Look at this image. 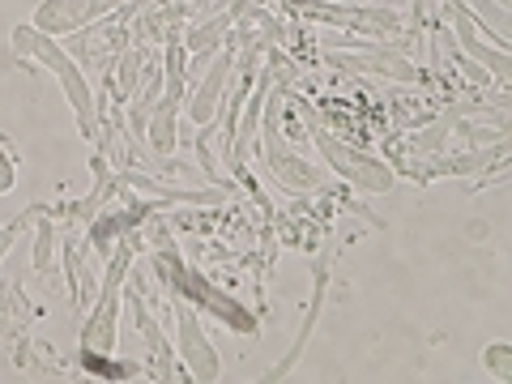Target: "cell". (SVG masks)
I'll return each instance as SVG.
<instances>
[{"instance_id":"cell-1","label":"cell","mask_w":512,"mask_h":384,"mask_svg":"<svg viewBox=\"0 0 512 384\" xmlns=\"http://www.w3.org/2000/svg\"><path fill=\"white\" fill-rule=\"evenodd\" d=\"M13 52H18V60H35L39 69L56 77V86L64 90V99L73 107V120L82 128V137L99 141V99H94V90L86 82V69L69 56V47L35 30L30 22H22V26H13Z\"/></svg>"},{"instance_id":"cell-2","label":"cell","mask_w":512,"mask_h":384,"mask_svg":"<svg viewBox=\"0 0 512 384\" xmlns=\"http://www.w3.org/2000/svg\"><path fill=\"white\" fill-rule=\"evenodd\" d=\"M154 274H158V282L167 286V295H180V299H188L192 308H201V312H210V316H218L227 329H235V333H256V316L239 303L235 295H227V291H218L214 282H205L201 274H192V269L175 256V248L171 252H158L154 256Z\"/></svg>"},{"instance_id":"cell-3","label":"cell","mask_w":512,"mask_h":384,"mask_svg":"<svg viewBox=\"0 0 512 384\" xmlns=\"http://www.w3.org/2000/svg\"><path fill=\"white\" fill-rule=\"evenodd\" d=\"M316 150L320 158H325V167L333 175H342L346 184H355L359 192H372V197H384V192H393L397 184V175L389 163H380L376 154H363L355 146H346V141H338L333 133H316Z\"/></svg>"},{"instance_id":"cell-4","label":"cell","mask_w":512,"mask_h":384,"mask_svg":"<svg viewBox=\"0 0 512 384\" xmlns=\"http://www.w3.org/2000/svg\"><path fill=\"white\" fill-rule=\"evenodd\" d=\"M171 299H175V359L184 363L188 380H205V384L222 380V359H218L214 342L205 338L197 308H192L188 299H180V295H171Z\"/></svg>"},{"instance_id":"cell-5","label":"cell","mask_w":512,"mask_h":384,"mask_svg":"<svg viewBox=\"0 0 512 384\" xmlns=\"http://www.w3.org/2000/svg\"><path fill=\"white\" fill-rule=\"evenodd\" d=\"M444 5H448V13H453V39H457L461 52H466V60L483 64L491 82L508 86V82H512V56L504 52V47H495V43L483 39L487 26L466 9V0H444Z\"/></svg>"},{"instance_id":"cell-6","label":"cell","mask_w":512,"mask_h":384,"mask_svg":"<svg viewBox=\"0 0 512 384\" xmlns=\"http://www.w3.org/2000/svg\"><path fill=\"white\" fill-rule=\"evenodd\" d=\"M120 5H128V0H43L35 9V18H30V26L52 39H73V35H82L86 26L111 18Z\"/></svg>"},{"instance_id":"cell-7","label":"cell","mask_w":512,"mask_h":384,"mask_svg":"<svg viewBox=\"0 0 512 384\" xmlns=\"http://www.w3.org/2000/svg\"><path fill=\"white\" fill-rule=\"evenodd\" d=\"M295 9L312 22H329V26H350L363 35H380L389 39L402 30V18L384 5H329V0H295Z\"/></svg>"},{"instance_id":"cell-8","label":"cell","mask_w":512,"mask_h":384,"mask_svg":"<svg viewBox=\"0 0 512 384\" xmlns=\"http://www.w3.org/2000/svg\"><path fill=\"white\" fill-rule=\"evenodd\" d=\"M256 150L265 154V163H269V175H274V184H282L286 192H316L320 184H325V171H316L308 158H299L295 150H286L282 146V133H278V124L274 116L265 120V137L256 141Z\"/></svg>"},{"instance_id":"cell-9","label":"cell","mask_w":512,"mask_h":384,"mask_svg":"<svg viewBox=\"0 0 512 384\" xmlns=\"http://www.w3.org/2000/svg\"><path fill=\"white\" fill-rule=\"evenodd\" d=\"M231 69H235V43L227 39V43L218 47V56L210 60V69L201 73V82L192 86V94L184 99L188 120L197 124V128H205V124L218 120L222 99H227V86H231Z\"/></svg>"},{"instance_id":"cell-10","label":"cell","mask_w":512,"mask_h":384,"mask_svg":"<svg viewBox=\"0 0 512 384\" xmlns=\"http://www.w3.org/2000/svg\"><path fill=\"white\" fill-rule=\"evenodd\" d=\"M333 69H350V73H380V77H393V82H414V64L393 52V47H376V39H367L359 52H329L325 56Z\"/></svg>"},{"instance_id":"cell-11","label":"cell","mask_w":512,"mask_h":384,"mask_svg":"<svg viewBox=\"0 0 512 384\" xmlns=\"http://www.w3.org/2000/svg\"><path fill=\"white\" fill-rule=\"evenodd\" d=\"M180 99H158L150 111V124H146V137H150V150L154 158H171L175 154V141H180Z\"/></svg>"},{"instance_id":"cell-12","label":"cell","mask_w":512,"mask_h":384,"mask_svg":"<svg viewBox=\"0 0 512 384\" xmlns=\"http://www.w3.org/2000/svg\"><path fill=\"white\" fill-rule=\"evenodd\" d=\"M128 188L146 192L150 201H184V205H222L227 201V188H167V184H150L146 175H124Z\"/></svg>"},{"instance_id":"cell-13","label":"cell","mask_w":512,"mask_h":384,"mask_svg":"<svg viewBox=\"0 0 512 384\" xmlns=\"http://www.w3.org/2000/svg\"><path fill=\"white\" fill-rule=\"evenodd\" d=\"M231 22H235V9H222V13H210V18H197V22L188 26L184 47H188V52H218V47L231 39L227 35Z\"/></svg>"},{"instance_id":"cell-14","label":"cell","mask_w":512,"mask_h":384,"mask_svg":"<svg viewBox=\"0 0 512 384\" xmlns=\"http://www.w3.org/2000/svg\"><path fill=\"white\" fill-rule=\"evenodd\" d=\"M320 299H325V274H316V295H312V308H308V320H303V329H299V338H295V346L286 350V359L278 363V367H269V380H282L291 367L299 363V355H303V346H308V338H312V325H316V316H320Z\"/></svg>"},{"instance_id":"cell-15","label":"cell","mask_w":512,"mask_h":384,"mask_svg":"<svg viewBox=\"0 0 512 384\" xmlns=\"http://www.w3.org/2000/svg\"><path fill=\"white\" fill-rule=\"evenodd\" d=\"M146 52L141 47H128V52L120 56V69H116V90H120V99H133L137 86H141V77H146Z\"/></svg>"},{"instance_id":"cell-16","label":"cell","mask_w":512,"mask_h":384,"mask_svg":"<svg viewBox=\"0 0 512 384\" xmlns=\"http://www.w3.org/2000/svg\"><path fill=\"white\" fill-rule=\"evenodd\" d=\"M483 367H487L491 380L508 384V380H512V342H491V346L483 350Z\"/></svg>"},{"instance_id":"cell-17","label":"cell","mask_w":512,"mask_h":384,"mask_svg":"<svg viewBox=\"0 0 512 384\" xmlns=\"http://www.w3.org/2000/svg\"><path fill=\"white\" fill-rule=\"evenodd\" d=\"M52 244H56V227L47 214H39V222H35V269L39 274L52 265Z\"/></svg>"},{"instance_id":"cell-18","label":"cell","mask_w":512,"mask_h":384,"mask_svg":"<svg viewBox=\"0 0 512 384\" xmlns=\"http://www.w3.org/2000/svg\"><path fill=\"white\" fill-rule=\"evenodd\" d=\"M30 222H35V210H26L22 218H13L9 227H0V261H5V256H9L13 239H18V231H22V227H30Z\"/></svg>"},{"instance_id":"cell-19","label":"cell","mask_w":512,"mask_h":384,"mask_svg":"<svg viewBox=\"0 0 512 384\" xmlns=\"http://www.w3.org/2000/svg\"><path fill=\"white\" fill-rule=\"evenodd\" d=\"M13 184H18V167H13L9 150L0 146V197H9V192H13Z\"/></svg>"},{"instance_id":"cell-20","label":"cell","mask_w":512,"mask_h":384,"mask_svg":"<svg viewBox=\"0 0 512 384\" xmlns=\"http://www.w3.org/2000/svg\"><path fill=\"white\" fill-rule=\"evenodd\" d=\"M158 5H175V0H158Z\"/></svg>"}]
</instances>
